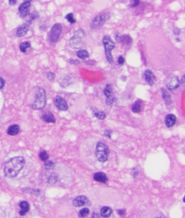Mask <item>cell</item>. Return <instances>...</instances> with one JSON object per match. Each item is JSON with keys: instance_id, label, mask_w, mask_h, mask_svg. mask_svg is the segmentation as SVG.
Instances as JSON below:
<instances>
[{"instance_id": "obj_15", "label": "cell", "mask_w": 185, "mask_h": 218, "mask_svg": "<svg viewBox=\"0 0 185 218\" xmlns=\"http://www.w3.org/2000/svg\"><path fill=\"white\" fill-rule=\"evenodd\" d=\"M93 179L96 181L102 183H107L108 182V178L106 175L101 172L95 173L93 175Z\"/></svg>"}, {"instance_id": "obj_9", "label": "cell", "mask_w": 185, "mask_h": 218, "mask_svg": "<svg viewBox=\"0 0 185 218\" xmlns=\"http://www.w3.org/2000/svg\"><path fill=\"white\" fill-rule=\"evenodd\" d=\"M54 104L60 110L66 111L68 109V106L65 100L60 96H56L54 98Z\"/></svg>"}, {"instance_id": "obj_18", "label": "cell", "mask_w": 185, "mask_h": 218, "mask_svg": "<svg viewBox=\"0 0 185 218\" xmlns=\"http://www.w3.org/2000/svg\"><path fill=\"white\" fill-rule=\"evenodd\" d=\"M42 119L47 123H55L56 120L54 116L51 113L44 114L41 117Z\"/></svg>"}, {"instance_id": "obj_13", "label": "cell", "mask_w": 185, "mask_h": 218, "mask_svg": "<svg viewBox=\"0 0 185 218\" xmlns=\"http://www.w3.org/2000/svg\"><path fill=\"white\" fill-rule=\"evenodd\" d=\"M180 81L176 77H173L169 80L167 83V87L169 90H174L180 85Z\"/></svg>"}, {"instance_id": "obj_25", "label": "cell", "mask_w": 185, "mask_h": 218, "mask_svg": "<svg viewBox=\"0 0 185 218\" xmlns=\"http://www.w3.org/2000/svg\"><path fill=\"white\" fill-rule=\"evenodd\" d=\"M30 47H31L30 43L27 42H24L23 43H21L20 45V49L21 52H26L27 50Z\"/></svg>"}, {"instance_id": "obj_17", "label": "cell", "mask_w": 185, "mask_h": 218, "mask_svg": "<svg viewBox=\"0 0 185 218\" xmlns=\"http://www.w3.org/2000/svg\"><path fill=\"white\" fill-rule=\"evenodd\" d=\"M19 207L20 208L19 213L21 216L24 215L26 214L28 212L29 210V208H30L29 204L27 201L21 202L19 204Z\"/></svg>"}, {"instance_id": "obj_10", "label": "cell", "mask_w": 185, "mask_h": 218, "mask_svg": "<svg viewBox=\"0 0 185 218\" xmlns=\"http://www.w3.org/2000/svg\"><path fill=\"white\" fill-rule=\"evenodd\" d=\"M88 200L87 198L84 195L78 196L76 198L74 199L73 201V205L74 207H79L85 205H88Z\"/></svg>"}, {"instance_id": "obj_36", "label": "cell", "mask_w": 185, "mask_h": 218, "mask_svg": "<svg viewBox=\"0 0 185 218\" xmlns=\"http://www.w3.org/2000/svg\"><path fill=\"white\" fill-rule=\"evenodd\" d=\"M16 3V0H10L9 1V4L10 5H14Z\"/></svg>"}, {"instance_id": "obj_21", "label": "cell", "mask_w": 185, "mask_h": 218, "mask_svg": "<svg viewBox=\"0 0 185 218\" xmlns=\"http://www.w3.org/2000/svg\"><path fill=\"white\" fill-rule=\"evenodd\" d=\"M131 110L134 113H139L142 110V101L137 100L132 105Z\"/></svg>"}, {"instance_id": "obj_32", "label": "cell", "mask_w": 185, "mask_h": 218, "mask_svg": "<svg viewBox=\"0 0 185 218\" xmlns=\"http://www.w3.org/2000/svg\"><path fill=\"white\" fill-rule=\"evenodd\" d=\"M47 77L48 80L51 81H53L55 78V75H54V73H53L52 72H49L47 73Z\"/></svg>"}, {"instance_id": "obj_22", "label": "cell", "mask_w": 185, "mask_h": 218, "mask_svg": "<svg viewBox=\"0 0 185 218\" xmlns=\"http://www.w3.org/2000/svg\"><path fill=\"white\" fill-rule=\"evenodd\" d=\"M162 97L167 104H170L171 102V96L168 92L165 89H162Z\"/></svg>"}, {"instance_id": "obj_35", "label": "cell", "mask_w": 185, "mask_h": 218, "mask_svg": "<svg viewBox=\"0 0 185 218\" xmlns=\"http://www.w3.org/2000/svg\"><path fill=\"white\" fill-rule=\"evenodd\" d=\"M69 63L71 64H74V65H77L79 63L78 60L77 59H70L69 60Z\"/></svg>"}, {"instance_id": "obj_29", "label": "cell", "mask_w": 185, "mask_h": 218, "mask_svg": "<svg viewBox=\"0 0 185 218\" xmlns=\"http://www.w3.org/2000/svg\"><path fill=\"white\" fill-rule=\"evenodd\" d=\"M65 19H66L71 24H74L75 22V20L74 19L73 14L72 13L67 15L65 16Z\"/></svg>"}, {"instance_id": "obj_31", "label": "cell", "mask_w": 185, "mask_h": 218, "mask_svg": "<svg viewBox=\"0 0 185 218\" xmlns=\"http://www.w3.org/2000/svg\"><path fill=\"white\" fill-rule=\"evenodd\" d=\"M139 3V0H130V7H135L137 6Z\"/></svg>"}, {"instance_id": "obj_19", "label": "cell", "mask_w": 185, "mask_h": 218, "mask_svg": "<svg viewBox=\"0 0 185 218\" xmlns=\"http://www.w3.org/2000/svg\"><path fill=\"white\" fill-rule=\"evenodd\" d=\"M20 131V127L17 125H13L9 127L7 131V133L10 136H13L18 134Z\"/></svg>"}, {"instance_id": "obj_26", "label": "cell", "mask_w": 185, "mask_h": 218, "mask_svg": "<svg viewBox=\"0 0 185 218\" xmlns=\"http://www.w3.org/2000/svg\"><path fill=\"white\" fill-rule=\"evenodd\" d=\"M45 167L47 170H52L54 168L55 164L52 161H46L45 163Z\"/></svg>"}, {"instance_id": "obj_27", "label": "cell", "mask_w": 185, "mask_h": 218, "mask_svg": "<svg viewBox=\"0 0 185 218\" xmlns=\"http://www.w3.org/2000/svg\"><path fill=\"white\" fill-rule=\"evenodd\" d=\"M39 157H40V158L41 159L42 161H45L48 160V159L49 158V155H48L46 151H42L40 152Z\"/></svg>"}, {"instance_id": "obj_11", "label": "cell", "mask_w": 185, "mask_h": 218, "mask_svg": "<svg viewBox=\"0 0 185 218\" xmlns=\"http://www.w3.org/2000/svg\"><path fill=\"white\" fill-rule=\"evenodd\" d=\"M31 24V21H28L27 22L24 23L22 24V25L20 26L16 31L17 36L19 37H22L24 35H25L28 32Z\"/></svg>"}, {"instance_id": "obj_7", "label": "cell", "mask_w": 185, "mask_h": 218, "mask_svg": "<svg viewBox=\"0 0 185 218\" xmlns=\"http://www.w3.org/2000/svg\"><path fill=\"white\" fill-rule=\"evenodd\" d=\"M110 14L109 13H102L98 15L93 19L91 22V28L97 29L103 26L107 19L109 18Z\"/></svg>"}, {"instance_id": "obj_20", "label": "cell", "mask_w": 185, "mask_h": 218, "mask_svg": "<svg viewBox=\"0 0 185 218\" xmlns=\"http://www.w3.org/2000/svg\"><path fill=\"white\" fill-rule=\"evenodd\" d=\"M118 42H122L125 45H130L133 42L131 38L128 35H120Z\"/></svg>"}, {"instance_id": "obj_16", "label": "cell", "mask_w": 185, "mask_h": 218, "mask_svg": "<svg viewBox=\"0 0 185 218\" xmlns=\"http://www.w3.org/2000/svg\"><path fill=\"white\" fill-rule=\"evenodd\" d=\"M176 118L174 114L167 115L165 119V124L167 127H172L175 124Z\"/></svg>"}, {"instance_id": "obj_30", "label": "cell", "mask_w": 185, "mask_h": 218, "mask_svg": "<svg viewBox=\"0 0 185 218\" xmlns=\"http://www.w3.org/2000/svg\"><path fill=\"white\" fill-rule=\"evenodd\" d=\"M94 115H95V116L97 118L99 119V120H103V119L105 118V117H106V115H105V113L104 112H102V111H100V112H98L95 113Z\"/></svg>"}, {"instance_id": "obj_37", "label": "cell", "mask_w": 185, "mask_h": 218, "mask_svg": "<svg viewBox=\"0 0 185 218\" xmlns=\"http://www.w3.org/2000/svg\"><path fill=\"white\" fill-rule=\"evenodd\" d=\"M185 75H184V76H183L182 78V79H181V83L182 84H185Z\"/></svg>"}, {"instance_id": "obj_4", "label": "cell", "mask_w": 185, "mask_h": 218, "mask_svg": "<svg viewBox=\"0 0 185 218\" xmlns=\"http://www.w3.org/2000/svg\"><path fill=\"white\" fill-rule=\"evenodd\" d=\"M109 150L104 142H98L96 147V156L98 160L101 162H105L109 156Z\"/></svg>"}, {"instance_id": "obj_8", "label": "cell", "mask_w": 185, "mask_h": 218, "mask_svg": "<svg viewBox=\"0 0 185 218\" xmlns=\"http://www.w3.org/2000/svg\"><path fill=\"white\" fill-rule=\"evenodd\" d=\"M104 94L107 97V104L109 105L112 104L115 101V97L112 91V87L111 84H108L104 90Z\"/></svg>"}, {"instance_id": "obj_5", "label": "cell", "mask_w": 185, "mask_h": 218, "mask_svg": "<svg viewBox=\"0 0 185 218\" xmlns=\"http://www.w3.org/2000/svg\"><path fill=\"white\" fill-rule=\"evenodd\" d=\"M85 35V33L82 29H79L74 33L73 37L69 40V46L72 48L78 49L82 48L84 44L83 38Z\"/></svg>"}, {"instance_id": "obj_2", "label": "cell", "mask_w": 185, "mask_h": 218, "mask_svg": "<svg viewBox=\"0 0 185 218\" xmlns=\"http://www.w3.org/2000/svg\"><path fill=\"white\" fill-rule=\"evenodd\" d=\"M46 104V95L44 89L39 88L35 96V99L33 102L32 107L34 109L40 110L43 109Z\"/></svg>"}, {"instance_id": "obj_14", "label": "cell", "mask_w": 185, "mask_h": 218, "mask_svg": "<svg viewBox=\"0 0 185 218\" xmlns=\"http://www.w3.org/2000/svg\"><path fill=\"white\" fill-rule=\"evenodd\" d=\"M144 77L146 82L148 83L149 85L150 86L154 84L156 80V77L154 75L153 72L149 70H146L144 72Z\"/></svg>"}, {"instance_id": "obj_1", "label": "cell", "mask_w": 185, "mask_h": 218, "mask_svg": "<svg viewBox=\"0 0 185 218\" xmlns=\"http://www.w3.org/2000/svg\"><path fill=\"white\" fill-rule=\"evenodd\" d=\"M24 164L25 161L22 157H15L10 159L5 164V175L10 178L16 177L23 169Z\"/></svg>"}, {"instance_id": "obj_38", "label": "cell", "mask_w": 185, "mask_h": 218, "mask_svg": "<svg viewBox=\"0 0 185 218\" xmlns=\"http://www.w3.org/2000/svg\"><path fill=\"white\" fill-rule=\"evenodd\" d=\"M26 1H28V2H30V1H32V0H26Z\"/></svg>"}, {"instance_id": "obj_33", "label": "cell", "mask_w": 185, "mask_h": 218, "mask_svg": "<svg viewBox=\"0 0 185 218\" xmlns=\"http://www.w3.org/2000/svg\"><path fill=\"white\" fill-rule=\"evenodd\" d=\"M124 58L122 57V56H120V57H118V63L120 65H123L124 63Z\"/></svg>"}, {"instance_id": "obj_34", "label": "cell", "mask_w": 185, "mask_h": 218, "mask_svg": "<svg viewBox=\"0 0 185 218\" xmlns=\"http://www.w3.org/2000/svg\"><path fill=\"white\" fill-rule=\"evenodd\" d=\"M5 84V81L1 77H0V89H2Z\"/></svg>"}, {"instance_id": "obj_12", "label": "cell", "mask_w": 185, "mask_h": 218, "mask_svg": "<svg viewBox=\"0 0 185 218\" xmlns=\"http://www.w3.org/2000/svg\"><path fill=\"white\" fill-rule=\"evenodd\" d=\"M31 7L30 2L24 1L23 3L20 5L19 10L20 13L22 17L27 16L29 13V8Z\"/></svg>"}, {"instance_id": "obj_23", "label": "cell", "mask_w": 185, "mask_h": 218, "mask_svg": "<svg viewBox=\"0 0 185 218\" xmlns=\"http://www.w3.org/2000/svg\"><path fill=\"white\" fill-rule=\"evenodd\" d=\"M101 215L103 217H109L112 214V210L108 207H103L101 210Z\"/></svg>"}, {"instance_id": "obj_24", "label": "cell", "mask_w": 185, "mask_h": 218, "mask_svg": "<svg viewBox=\"0 0 185 218\" xmlns=\"http://www.w3.org/2000/svg\"><path fill=\"white\" fill-rule=\"evenodd\" d=\"M77 55L82 59H85L89 57L88 52L85 50H80L77 52Z\"/></svg>"}, {"instance_id": "obj_3", "label": "cell", "mask_w": 185, "mask_h": 218, "mask_svg": "<svg viewBox=\"0 0 185 218\" xmlns=\"http://www.w3.org/2000/svg\"><path fill=\"white\" fill-rule=\"evenodd\" d=\"M103 44L104 46L105 54L107 61L111 64L114 61L111 51L115 48V43L109 36L106 35L103 39Z\"/></svg>"}, {"instance_id": "obj_28", "label": "cell", "mask_w": 185, "mask_h": 218, "mask_svg": "<svg viewBox=\"0 0 185 218\" xmlns=\"http://www.w3.org/2000/svg\"><path fill=\"white\" fill-rule=\"evenodd\" d=\"M90 213V210L88 208H84L81 209L79 212V216L80 217H85Z\"/></svg>"}, {"instance_id": "obj_6", "label": "cell", "mask_w": 185, "mask_h": 218, "mask_svg": "<svg viewBox=\"0 0 185 218\" xmlns=\"http://www.w3.org/2000/svg\"><path fill=\"white\" fill-rule=\"evenodd\" d=\"M62 32V26L60 24H54L48 33V39L51 43H56L60 37Z\"/></svg>"}]
</instances>
